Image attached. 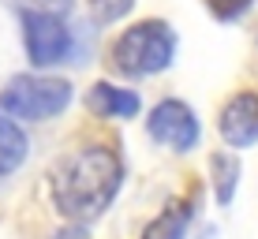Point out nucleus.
Wrapping results in <instances>:
<instances>
[{
	"label": "nucleus",
	"instance_id": "nucleus-1",
	"mask_svg": "<svg viewBox=\"0 0 258 239\" xmlns=\"http://www.w3.org/2000/svg\"><path fill=\"white\" fill-rule=\"evenodd\" d=\"M123 183V161L109 146H83L52 176V202L68 220H94L109 209Z\"/></svg>",
	"mask_w": 258,
	"mask_h": 239
},
{
	"label": "nucleus",
	"instance_id": "nucleus-2",
	"mask_svg": "<svg viewBox=\"0 0 258 239\" xmlns=\"http://www.w3.org/2000/svg\"><path fill=\"white\" fill-rule=\"evenodd\" d=\"M172 52H176V34L172 26L161 19H146L135 23L131 30H123L112 45V67L120 75H157L172 64Z\"/></svg>",
	"mask_w": 258,
	"mask_h": 239
},
{
	"label": "nucleus",
	"instance_id": "nucleus-3",
	"mask_svg": "<svg viewBox=\"0 0 258 239\" xmlns=\"http://www.w3.org/2000/svg\"><path fill=\"white\" fill-rule=\"evenodd\" d=\"M71 105V86L49 75H15L0 94V109L12 120H52Z\"/></svg>",
	"mask_w": 258,
	"mask_h": 239
},
{
	"label": "nucleus",
	"instance_id": "nucleus-4",
	"mask_svg": "<svg viewBox=\"0 0 258 239\" xmlns=\"http://www.w3.org/2000/svg\"><path fill=\"white\" fill-rule=\"evenodd\" d=\"M23 38H26V52H30L34 67L64 64L71 52V30L52 12H26L23 15Z\"/></svg>",
	"mask_w": 258,
	"mask_h": 239
},
{
	"label": "nucleus",
	"instance_id": "nucleus-5",
	"mask_svg": "<svg viewBox=\"0 0 258 239\" xmlns=\"http://www.w3.org/2000/svg\"><path fill=\"white\" fill-rule=\"evenodd\" d=\"M146 131H150V138H154L157 146L176 149V153H187V149L199 142V120H195L191 105H183V101L154 105V112H150V120H146Z\"/></svg>",
	"mask_w": 258,
	"mask_h": 239
},
{
	"label": "nucleus",
	"instance_id": "nucleus-6",
	"mask_svg": "<svg viewBox=\"0 0 258 239\" xmlns=\"http://www.w3.org/2000/svg\"><path fill=\"white\" fill-rule=\"evenodd\" d=\"M217 127H221V138L228 146H236V149L254 146L258 142V94H236L221 109Z\"/></svg>",
	"mask_w": 258,
	"mask_h": 239
},
{
	"label": "nucleus",
	"instance_id": "nucleus-7",
	"mask_svg": "<svg viewBox=\"0 0 258 239\" xmlns=\"http://www.w3.org/2000/svg\"><path fill=\"white\" fill-rule=\"evenodd\" d=\"M86 105H90L97 116L131 120L139 112V94L135 90H123V86H112V83H97L94 90L86 94Z\"/></svg>",
	"mask_w": 258,
	"mask_h": 239
},
{
	"label": "nucleus",
	"instance_id": "nucleus-8",
	"mask_svg": "<svg viewBox=\"0 0 258 239\" xmlns=\"http://www.w3.org/2000/svg\"><path fill=\"white\" fill-rule=\"evenodd\" d=\"M26 161V135L12 116L0 112V176H12Z\"/></svg>",
	"mask_w": 258,
	"mask_h": 239
},
{
	"label": "nucleus",
	"instance_id": "nucleus-9",
	"mask_svg": "<svg viewBox=\"0 0 258 239\" xmlns=\"http://www.w3.org/2000/svg\"><path fill=\"white\" fill-rule=\"evenodd\" d=\"M187 224H191V206L187 202H168L165 213L146 228L142 239H183L187 235Z\"/></svg>",
	"mask_w": 258,
	"mask_h": 239
},
{
	"label": "nucleus",
	"instance_id": "nucleus-10",
	"mask_svg": "<svg viewBox=\"0 0 258 239\" xmlns=\"http://www.w3.org/2000/svg\"><path fill=\"white\" fill-rule=\"evenodd\" d=\"M213 187H217V202L221 206H228L232 202V194H236V180H239V161L232 153H213Z\"/></svg>",
	"mask_w": 258,
	"mask_h": 239
},
{
	"label": "nucleus",
	"instance_id": "nucleus-11",
	"mask_svg": "<svg viewBox=\"0 0 258 239\" xmlns=\"http://www.w3.org/2000/svg\"><path fill=\"white\" fill-rule=\"evenodd\" d=\"M131 4L135 0H90V15L94 23H116L131 12Z\"/></svg>",
	"mask_w": 258,
	"mask_h": 239
},
{
	"label": "nucleus",
	"instance_id": "nucleus-12",
	"mask_svg": "<svg viewBox=\"0 0 258 239\" xmlns=\"http://www.w3.org/2000/svg\"><path fill=\"white\" fill-rule=\"evenodd\" d=\"M206 8L217 19H225V23H232V19H239V15L251 8V0H206Z\"/></svg>",
	"mask_w": 258,
	"mask_h": 239
},
{
	"label": "nucleus",
	"instance_id": "nucleus-13",
	"mask_svg": "<svg viewBox=\"0 0 258 239\" xmlns=\"http://www.w3.org/2000/svg\"><path fill=\"white\" fill-rule=\"evenodd\" d=\"M202 239H213V228H210V232H202Z\"/></svg>",
	"mask_w": 258,
	"mask_h": 239
}]
</instances>
